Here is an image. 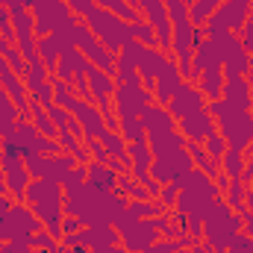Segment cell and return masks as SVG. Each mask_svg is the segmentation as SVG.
<instances>
[{
  "instance_id": "cell-1",
  "label": "cell",
  "mask_w": 253,
  "mask_h": 253,
  "mask_svg": "<svg viewBox=\"0 0 253 253\" xmlns=\"http://www.w3.org/2000/svg\"><path fill=\"white\" fill-rule=\"evenodd\" d=\"M242 227H245L242 215H236L227 206V200H218L215 197L212 206L203 215V245L212 253H227L230 242L242 233Z\"/></svg>"
},
{
  "instance_id": "cell-2",
  "label": "cell",
  "mask_w": 253,
  "mask_h": 253,
  "mask_svg": "<svg viewBox=\"0 0 253 253\" xmlns=\"http://www.w3.org/2000/svg\"><path fill=\"white\" fill-rule=\"evenodd\" d=\"M85 24H88L91 33L100 39V44L109 47L112 53H118L126 42L132 39V24H126V21H121V18H115L112 12H106V9H100V6L85 18Z\"/></svg>"
},
{
  "instance_id": "cell-3",
  "label": "cell",
  "mask_w": 253,
  "mask_h": 253,
  "mask_svg": "<svg viewBox=\"0 0 253 253\" xmlns=\"http://www.w3.org/2000/svg\"><path fill=\"white\" fill-rule=\"evenodd\" d=\"M0 168H3V177H6V194L15 203H24V194H27V186H30L33 174H30V168H27L24 153H21L18 144H3Z\"/></svg>"
},
{
  "instance_id": "cell-4",
  "label": "cell",
  "mask_w": 253,
  "mask_h": 253,
  "mask_svg": "<svg viewBox=\"0 0 253 253\" xmlns=\"http://www.w3.org/2000/svg\"><path fill=\"white\" fill-rule=\"evenodd\" d=\"M115 227L121 233V245L126 248V253H147L159 242L156 218H138V221H132V218L121 215V221Z\"/></svg>"
},
{
  "instance_id": "cell-5",
  "label": "cell",
  "mask_w": 253,
  "mask_h": 253,
  "mask_svg": "<svg viewBox=\"0 0 253 253\" xmlns=\"http://www.w3.org/2000/svg\"><path fill=\"white\" fill-rule=\"evenodd\" d=\"M251 6L253 0H224L215 15L206 21L203 33L206 36H218V33H239L245 27V21L251 18Z\"/></svg>"
},
{
  "instance_id": "cell-6",
  "label": "cell",
  "mask_w": 253,
  "mask_h": 253,
  "mask_svg": "<svg viewBox=\"0 0 253 253\" xmlns=\"http://www.w3.org/2000/svg\"><path fill=\"white\" fill-rule=\"evenodd\" d=\"M135 9L141 12V21H147L156 33V47L171 53L174 47V27H171V15L165 0H135Z\"/></svg>"
},
{
  "instance_id": "cell-7",
  "label": "cell",
  "mask_w": 253,
  "mask_h": 253,
  "mask_svg": "<svg viewBox=\"0 0 253 253\" xmlns=\"http://www.w3.org/2000/svg\"><path fill=\"white\" fill-rule=\"evenodd\" d=\"M191 168V156L189 150H180V153H174V156H156L153 159V165H150V177L156 180V183H174V186H180L183 189V180H186V174H189Z\"/></svg>"
},
{
  "instance_id": "cell-8",
  "label": "cell",
  "mask_w": 253,
  "mask_h": 253,
  "mask_svg": "<svg viewBox=\"0 0 253 253\" xmlns=\"http://www.w3.org/2000/svg\"><path fill=\"white\" fill-rule=\"evenodd\" d=\"M3 224H6V230H9V242H15V239H30L33 233L44 230V224H42V218L33 212V206H30V203H15V200H12L9 212L3 215Z\"/></svg>"
},
{
  "instance_id": "cell-9",
  "label": "cell",
  "mask_w": 253,
  "mask_h": 253,
  "mask_svg": "<svg viewBox=\"0 0 253 253\" xmlns=\"http://www.w3.org/2000/svg\"><path fill=\"white\" fill-rule=\"evenodd\" d=\"M221 135L227 138V147L251 150L253 147V112H230V118L221 121Z\"/></svg>"
},
{
  "instance_id": "cell-10",
  "label": "cell",
  "mask_w": 253,
  "mask_h": 253,
  "mask_svg": "<svg viewBox=\"0 0 253 253\" xmlns=\"http://www.w3.org/2000/svg\"><path fill=\"white\" fill-rule=\"evenodd\" d=\"M153 103V94L144 88V85H118L115 88V97H112V106H115V115H138Z\"/></svg>"
},
{
  "instance_id": "cell-11",
  "label": "cell",
  "mask_w": 253,
  "mask_h": 253,
  "mask_svg": "<svg viewBox=\"0 0 253 253\" xmlns=\"http://www.w3.org/2000/svg\"><path fill=\"white\" fill-rule=\"evenodd\" d=\"M200 109H206V97H203V91L189 83V80H183L180 83V88L174 91V97L168 100V112L180 121V118H186L191 112H200Z\"/></svg>"
},
{
  "instance_id": "cell-12",
  "label": "cell",
  "mask_w": 253,
  "mask_h": 253,
  "mask_svg": "<svg viewBox=\"0 0 253 253\" xmlns=\"http://www.w3.org/2000/svg\"><path fill=\"white\" fill-rule=\"evenodd\" d=\"M85 80H88V88H91V100L97 103L100 115H109V112H115V109H112V97H115V88H118L115 77L91 65V71H88V77H85Z\"/></svg>"
},
{
  "instance_id": "cell-13",
  "label": "cell",
  "mask_w": 253,
  "mask_h": 253,
  "mask_svg": "<svg viewBox=\"0 0 253 253\" xmlns=\"http://www.w3.org/2000/svg\"><path fill=\"white\" fill-rule=\"evenodd\" d=\"M177 129L186 135L189 144H203L215 129H218V121L209 115V109H200V112H191L186 118L177 121Z\"/></svg>"
},
{
  "instance_id": "cell-14",
  "label": "cell",
  "mask_w": 253,
  "mask_h": 253,
  "mask_svg": "<svg viewBox=\"0 0 253 253\" xmlns=\"http://www.w3.org/2000/svg\"><path fill=\"white\" fill-rule=\"evenodd\" d=\"M0 88L9 94V100L15 103V109L21 112V121H27V109H30V91H27V83L18 71H12L9 65L0 71Z\"/></svg>"
},
{
  "instance_id": "cell-15",
  "label": "cell",
  "mask_w": 253,
  "mask_h": 253,
  "mask_svg": "<svg viewBox=\"0 0 253 253\" xmlns=\"http://www.w3.org/2000/svg\"><path fill=\"white\" fill-rule=\"evenodd\" d=\"M88 71H91V62H88V56L80 50V47H68L59 53V65H56V80H65V83H74V80H80V77H88Z\"/></svg>"
},
{
  "instance_id": "cell-16",
  "label": "cell",
  "mask_w": 253,
  "mask_h": 253,
  "mask_svg": "<svg viewBox=\"0 0 253 253\" xmlns=\"http://www.w3.org/2000/svg\"><path fill=\"white\" fill-rule=\"evenodd\" d=\"M141 126H144V135H147V138H159V135L177 129V118L168 112V106L150 103V106L141 112Z\"/></svg>"
},
{
  "instance_id": "cell-17",
  "label": "cell",
  "mask_w": 253,
  "mask_h": 253,
  "mask_svg": "<svg viewBox=\"0 0 253 253\" xmlns=\"http://www.w3.org/2000/svg\"><path fill=\"white\" fill-rule=\"evenodd\" d=\"M251 94L253 85L248 83V77H230L224 80V91H221V100L236 109V112H251Z\"/></svg>"
},
{
  "instance_id": "cell-18",
  "label": "cell",
  "mask_w": 253,
  "mask_h": 253,
  "mask_svg": "<svg viewBox=\"0 0 253 253\" xmlns=\"http://www.w3.org/2000/svg\"><path fill=\"white\" fill-rule=\"evenodd\" d=\"M180 83H183L180 68H177V62H174V59H168V62H165V68L159 71L156 83H153V103L168 106V100L174 97V91L180 88Z\"/></svg>"
},
{
  "instance_id": "cell-19",
  "label": "cell",
  "mask_w": 253,
  "mask_h": 253,
  "mask_svg": "<svg viewBox=\"0 0 253 253\" xmlns=\"http://www.w3.org/2000/svg\"><path fill=\"white\" fill-rule=\"evenodd\" d=\"M24 203H30V206H39V203H65L62 183L33 177L30 186H27V194H24Z\"/></svg>"
},
{
  "instance_id": "cell-20",
  "label": "cell",
  "mask_w": 253,
  "mask_h": 253,
  "mask_svg": "<svg viewBox=\"0 0 253 253\" xmlns=\"http://www.w3.org/2000/svg\"><path fill=\"white\" fill-rule=\"evenodd\" d=\"M171 59V53L159 50V47H144L141 59H138V77H141V85L153 94V83L159 77V71L165 68V62Z\"/></svg>"
},
{
  "instance_id": "cell-21",
  "label": "cell",
  "mask_w": 253,
  "mask_h": 253,
  "mask_svg": "<svg viewBox=\"0 0 253 253\" xmlns=\"http://www.w3.org/2000/svg\"><path fill=\"white\" fill-rule=\"evenodd\" d=\"M118 177L121 174H115L109 165H103V162H88L85 165V183L91 186L94 191H100V194H115L118 191Z\"/></svg>"
},
{
  "instance_id": "cell-22",
  "label": "cell",
  "mask_w": 253,
  "mask_h": 253,
  "mask_svg": "<svg viewBox=\"0 0 253 253\" xmlns=\"http://www.w3.org/2000/svg\"><path fill=\"white\" fill-rule=\"evenodd\" d=\"M194 85L203 91L206 100H221V91H224V68L221 65H209L206 71L197 74Z\"/></svg>"
},
{
  "instance_id": "cell-23",
  "label": "cell",
  "mask_w": 253,
  "mask_h": 253,
  "mask_svg": "<svg viewBox=\"0 0 253 253\" xmlns=\"http://www.w3.org/2000/svg\"><path fill=\"white\" fill-rule=\"evenodd\" d=\"M147 144H150V153H153V159L156 156H174V153H180V150H186V135L180 132V129H171V132H165V135H159V138H147Z\"/></svg>"
},
{
  "instance_id": "cell-24",
  "label": "cell",
  "mask_w": 253,
  "mask_h": 253,
  "mask_svg": "<svg viewBox=\"0 0 253 253\" xmlns=\"http://www.w3.org/2000/svg\"><path fill=\"white\" fill-rule=\"evenodd\" d=\"M21 77L27 83V91H30L33 103H42V106L53 103V77H33V74H21Z\"/></svg>"
},
{
  "instance_id": "cell-25",
  "label": "cell",
  "mask_w": 253,
  "mask_h": 253,
  "mask_svg": "<svg viewBox=\"0 0 253 253\" xmlns=\"http://www.w3.org/2000/svg\"><path fill=\"white\" fill-rule=\"evenodd\" d=\"M27 121L36 126L42 135H47V138H56V132H59V126L53 124V118L47 115V106H42V103H33V100H30V109H27Z\"/></svg>"
},
{
  "instance_id": "cell-26",
  "label": "cell",
  "mask_w": 253,
  "mask_h": 253,
  "mask_svg": "<svg viewBox=\"0 0 253 253\" xmlns=\"http://www.w3.org/2000/svg\"><path fill=\"white\" fill-rule=\"evenodd\" d=\"M36 50H39L42 62L47 65V71H50V77H53V74H56V65H59V53H62L59 39H56V36H42V39H36Z\"/></svg>"
},
{
  "instance_id": "cell-27",
  "label": "cell",
  "mask_w": 253,
  "mask_h": 253,
  "mask_svg": "<svg viewBox=\"0 0 253 253\" xmlns=\"http://www.w3.org/2000/svg\"><path fill=\"white\" fill-rule=\"evenodd\" d=\"M245 162H248V150L227 147L224 156H221V171H224L230 180H242V177H245Z\"/></svg>"
},
{
  "instance_id": "cell-28",
  "label": "cell",
  "mask_w": 253,
  "mask_h": 253,
  "mask_svg": "<svg viewBox=\"0 0 253 253\" xmlns=\"http://www.w3.org/2000/svg\"><path fill=\"white\" fill-rule=\"evenodd\" d=\"M100 9H106V12H112L115 18H121L126 24H138L141 21V12L135 9V3H129V0H94Z\"/></svg>"
},
{
  "instance_id": "cell-29",
  "label": "cell",
  "mask_w": 253,
  "mask_h": 253,
  "mask_svg": "<svg viewBox=\"0 0 253 253\" xmlns=\"http://www.w3.org/2000/svg\"><path fill=\"white\" fill-rule=\"evenodd\" d=\"M186 150H189L191 165H194L197 171H203V174H206V177H212V180L221 174V165H218L206 150H203V144H186Z\"/></svg>"
},
{
  "instance_id": "cell-30",
  "label": "cell",
  "mask_w": 253,
  "mask_h": 253,
  "mask_svg": "<svg viewBox=\"0 0 253 253\" xmlns=\"http://www.w3.org/2000/svg\"><path fill=\"white\" fill-rule=\"evenodd\" d=\"M162 212H165V206L159 200H129L124 215L132 218V221H138V218H159Z\"/></svg>"
},
{
  "instance_id": "cell-31",
  "label": "cell",
  "mask_w": 253,
  "mask_h": 253,
  "mask_svg": "<svg viewBox=\"0 0 253 253\" xmlns=\"http://www.w3.org/2000/svg\"><path fill=\"white\" fill-rule=\"evenodd\" d=\"M118 194H124L126 200H153L150 191L144 189L138 180H132L129 174H121L118 177Z\"/></svg>"
},
{
  "instance_id": "cell-32",
  "label": "cell",
  "mask_w": 253,
  "mask_h": 253,
  "mask_svg": "<svg viewBox=\"0 0 253 253\" xmlns=\"http://www.w3.org/2000/svg\"><path fill=\"white\" fill-rule=\"evenodd\" d=\"M106 150H109V156H118V159H129L126 156V141H124V135L118 132V129H103L100 132V138H97Z\"/></svg>"
},
{
  "instance_id": "cell-33",
  "label": "cell",
  "mask_w": 253,
  "mask_h": 253,
  "mask_svg": "<svg viewBox=\"0 0 253 253\" xmlns=\"http://www.w3.org/2000/svg\"><path fill=\"white\" fill-rule=\"evenodd\" d=\"M227 194V206L239 215V212H245L248 206H245V197H248V189H245V180H230V189L224 191Z\"/></svg>"
},
{
  "instance_id": "cell-34",
  "label": "cell",
  "mask_w": 253,
  "mask_h": 253,
  "mask_svg": "<svg viewBox=\"0 0 253 253\" xmlns=\"http://www.w3.org/2000/svg\"><path fill=\"white\" fill-rule=\"evenodd\" d=\"M30 245H33L36 251H44V253H59V248H62V242H59L56 236H50L47 230L33 233V236H30Z\"/></svg>"
},
{
  "instance_id": "cell-35",
  "label": "cell",
  "mask_w": 253,
  "mask_h": 253,
  "mask_svg": "<svg viewBox=\"0 0 253 253\" xmlns=\"http://www.w3.org/2000/svg\"><path fill=\"white\" fill-rule=\"evenodd\" d=\"M203 150H206V153H209V156H212L218 165H221V156H224V150H227V138H224V135L215 129V132H212V135L203 141Z\"/></svg>"
},
{
  "instance_id": "cell-36",
  "label": "cell",
  "mask_w": 253,
  "mask_h": 253,
  "mask_svg": "<svg viewBox=\"0 0 253 253\" xmlns=\"http://www.w3.org/2000/svg\"><path fill=\"white\" fill-rule=\"evenodd\" d=\"M132 39H135V42H141L144 47H156V33H153V27H150L147 21L132 24Z\"/></svg>"
},
{
  "instance_id": "cell-37",
  "label": "cell",
  "mask_w": 253,
  "mask_h": 253,
  "mask_svg": "<svg viewBox=\"0 0 253 253\" xmlns=\"http://www.w3.org/2000/svg\"><path fill=\"white\" fill-rule=\"evenodd\" d=\"M177 197H180V186H174V183H165L156 200H159L165 209H174V206H177Z\"/></svg>"
},
{
  "instance_id": "cell-38",
  "label": "cell",
  "mask_w": 253,
  "mask_h": 253,
  "mask_svg": "<svg viewBox=\"0 0 253 253\" xmlns=\"http://www.w3.org/2000/svg\"><path fill=\"white\" fill-rule=\"evenodd\" d=\"M3 56H6V65H9L12 71H18V74H24V71H27V59H24V53L18 50V44H12Z\"/></svg>"
},
{
  "instance_id": "cell-39",
  "label": "cell",
  "mask_w": 253,
  "mask_h": 253,
  "mask_svg": "<svg viewBox=\"0 0 253 253\" xmlns=\"http://www.w3.org/2000/svg\"><path fill=\"white\" fill-rule=\"evenodd\" d=\"M236 36H239V44H242V50L251 56V53H253V18H248V21H245V27H242Z\"/></svg>"
},
{
  "instance_id": "cell-40",
  "label": "cell",
  "mask_w": 253,
  "mask_h": 253,
  "mask_svg": "<svg viewBox=\"0 0 253 253\" xmlns=\"http://www.w3.org/2000/svg\"><path fill=\"white\" fill-rule=\"evenodd\" d=\"M65 3H68V6H71V12H74L77 18H83V21L97 9V3H94V0H65Z\"/></svg>"
},
{
  "instance_id": "cell-41",
  "label": "cell",
  "mask_w": 253,
  "mask_h": 253,
  "mask_svg": "<svg viewBox=\"0 0 253 253\" xmlns=\"http://www.w3.org/2000/svg\"><path fill=\"white\" fill-rule=\"evenodd\" d=\"M47 115L53 118V124L56 126H68L71 121H74V115H71L65 106H59V103H50V106H47Z\"/></svg>"
},
{
  "instance_id": "cell-42",
  "label": "cell",
  "mask_w": 253,
  "mask_h": 253,
  "mask_svg": "<svg viewBox=\"0 0 253 253\" xmlns=\"http://www.w3.org/2000/svg\"><path fill=\"white\" fill-rule=\"evenodd\" d=\"M0 118H9V121H21V112L15 109V103L9 100V94L0 88Z\"/></svg>"
},
{
  "instance_id": "cell-43",
  "label": "cell",
  "mask_w": 253,
  "mask_h": 253,
  "mask_svg": "<svg viewBox=\"0 0 253 253\" xmlns=\"http://www.w3.org/2000/svg\"><path fill=\"white\" fill-rule=\"evenodd\" d=\"M77 230H83V221L74 218V215H65L62 218V233L68 236V233H77Z\"/></svg>"
},
{
  "instance_id": "cell-44",
  "label": "cell",
  "mask_w": 253,
  "mask_h": 253,
  "mask_svg": "<svg viewBox=\"0 0 253 253\" xmlns=\"http://www.w3.org/2000/svg\"><path fill=\"white\" fill-rule=\"evenodd\" d=\"M242 180H245V183L253 189V150L248 153V162H245V177H242Z\"/></svg>"
},
{
  "instance_id": "cell-45",
  "label": "cell",
  "mask_w": 253,
  "mask_h": 253,
  "mask_svg": "<svg viewBox=\"0 0 253 253\" xmlns=\"http://www.w3.org/2000/svg\"><path fill=\"white\" fill-rule=\"evenodd\" d=\"M9 206H12V197H6V194L0 191V218H3L6 212H9Z\"/></svg>"
},
{
  "instance_id": "cell-46",
  "label": "cell",
  "mask_w": 253,
  "mask_h": 253,
  "mask_svg": "<svg viewBox=\"0 0 253 253\" xmlns=\"http://www.w3.org/2000/svg\"><path fill=\"white\" fill-rule=\"evenodd\" d=\"M189 253H212V251H209V248H206L203 242H197V245H194V248H191Z\"/></svg>"
},
{
  "instance_id": "cell-47",
  "label": "cell",
  "mask_w": 253,
  "mask_h": 253,
  "mask_svg": "<svg viewBox=\"0 0 253 253\" xmlns=\"http://www.w3.org/2000/svg\"><path fill=\"white\" fill-rule=\"evenodd\" d=\"M106 253H126V248H124V245H112Z\"/></svg>"
},
{
  "instance_id": "cell-48",
  "label": "cell",
  "mask_w": 253,
  "mask_h": 253,
  "mask_svg": "<svg viewBox=\"0 0 253 253\" xmlns=\"http://www.w3.org/2000/svg\"><path fill=\"white\" fill-rule=\"evenodd\" d=\"M248 83L253 85V53H251V71H248Z\"/></svg>"
},
{
  "instance_id": "cell-49",
  "label": "cell",
  "mask_w": 253,
  "mask_h": 253,
  "mask_svg": "<svg viewBox=\"0 0 253 253\" xmlns=\"http://www.w3.org/2000/svg\"><path fill=\"white\" fill-rule=\"evenodd\" d=\"M21 3H24L27 9H33V6H36V3H42V0H21Z\"/></svg>"
},
{
  "instance_id": "cell-50",
  "label": "cell",
  "mask_w": 253,
  "mask_h": 253,
  "mask_svg": "<svg viewBox=\"0 0 253 253\" xmlns=\"http://www.w3.org/2000/svg\"><path fill=\"white\" fill-rule=\"evenodd\" d=\"M0 156H3V138H0Z\"/></svg>"
},
{
  "instance_id": "cell-51",
  "label": "cell",
  "mask_w": 253,
  "mask_h": 253,
  "mask_svg": "<svg viewBox=\"0 0 253 253\" xmlns=\"http://www.w3.org/2000/svg\"><path fill=\"white\" fill-rule=\"evenodd\" d=\"M251 112H253V94H251Z\"/></svg>"
},
{
  "instance_id": "cell-52",
  "label": "cell",
  "mask_w": 253,
  "mask_h": 253,
  "mask_svg": "<svg viewBox=\"0 0 253 253\" xmlns=\"http://www.w3.org/2000/svg\"><path fill=\"white\" fill-rule=\"evenodd\" d=\"M251 18H253V6H251Z\"/></svg>"
}]
</instances>
